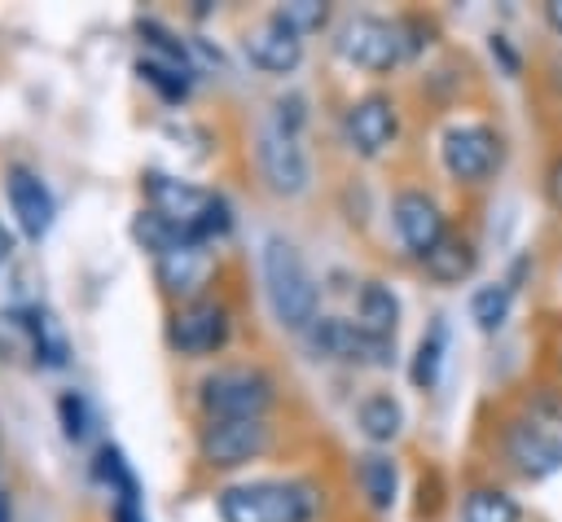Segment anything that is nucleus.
<instances>
[{
    "mask_svg": "<svg viewBox=\"0 0 562 522\" xmlns=\"http://www.w3.org/2000/svg\"><path fill=\"white\" fill-rule=\"evenodd\" d=\"M4 189H9V206H13L18 224H22V232L40 237L48 228V219H53V197H48L44 180L35 171H26V167H9Z\"/></svg>",
    "mask_w": 562,
    "mask_h": 522,
    "instance_id": "2eb2a0df",
    "label": "nucleus"
},
{
    "mask_svg": "<svg viewBox=\"0 0 562 522\" xmlns=\"http://www.w3.org/2000/svg\"><path fill=\"white\" fill-rule=\"evenodd\" d=\"M9 250H13V237H9V228H4V224H0V259H4V254H9Z\"/></svg>",
    "mask_w": 562,
    "mask_h": 522,
    "instance_id": "2f4dec72",
    "label": "nucleus"
},
{
    "mask_svg": "<svg viewBox=\"0 0 562 522\" xmlns=\"http://www.w3.org/2000/svg\"><path fill=\"white\" fill-rule=\"evenodd\" d=\"M356 421H360V434L373 439V443H391L400 430H404V408L395 395L378 390V395H364L360 408H356Z\"/></svg>",
    "mask_w": 562,
    "mask_h": 522,
    "instance_id": "6ab92c4d",
    "label": "nucleus"
},
{
    "mask_svg": "<svg viewBox=\"0 0 562 522\" xmlns=\"http://www.w3.org/2000/svg\"><path fill=\"white\" fill-rule=\"evenodd\" d=\"M114 522H145V518H140V504H136V487L119 491V500H114Z\"/></svg>",
    "mask_w": 562,
    "mask_h": 522,
    "instance_id": "c756f323",
    "label": "nucleus"
},
{
    "mask_svg": "<svg viewBox=\"0 0 562 522\" xmlns=\"http://www.w3.org/2000/svg\"><path fill=\"white\" fill-rule=\"evenodd\" d=\"M241 48H246V57H250L259 70H268V75H285V70H294L299 57H303L299 31H290L277 13H272L268 22H259V26L241 39Z\"/></svg>",
    "mask_w": 562,
    "mask_h": 522,
    "instance_id": "4468645a",
    "label": "nucleus"
},
{
    "mask_svg": "<svg viewBox=\"0 0 562 522\" xmlns=\"http://www.w3.org/2000/svg\"><path fill=\"white\" fill-rule=\"evenodd\" d=\"M443 355H448V325L435 316L430 329L422 333L417 351H413V364H408V377H413L417 390H430V386L439 382V373H443Z\"/></svg>",
    "mask_w": 562,
    "mask_h": 522,
    "instance_id": "412c9836",
    "label": "nucleus"
},
{
    "mask_svg": "<svg viewBox=\"0 0 562 522\" xmlns=\"http://www.w3.org/2000/svg\"><path fill=\"white\" fill-rule=\"evenodd\" d=\"M509 307H514V285L509 281H492V285H479L470 294V320L483 333H501L505 320H509Z\"/></svg>",
    "mask_w": 562,
    "mask_h": 522,
    "instance_id": "5701e85b",
    "label": "nucleus"
},
{
    "mask_svg": "<svg viewBox=\"0 0 562 522\" xmlns=\"http://www.w3.org/2000/svg\"><path fill=\"white\" fill-rule=\"evenodd\" d=\"M312 347L329 360H347V364H391L395 355V342H382V338H369L356 320H342V316H316V325L307 329Z\"/></svg>",
    "mask_w": 562,
    "mask_h": 522,
    "instance_id": "1a4fd4ad",
    "label": "nucleus"
},
{
    "mask_svg": "<svg viewBox=\"0 0 562 522\" xmlns=\"http://www.w3.org/2000/svg\"><path fill=\"white\" fill-rule=\"evenodd\" d=\"M501 452L509 469H518L531 483L562 469V434H553L540 417H509L501 425Z\"/></svg>",
    "mask_w": 562,
    "mask_h": 522,
    "instance_id": "0eeeda50",
    "label": "nucleus"
},
{
    "mask_svg": "<svg viewBox=\"0 0 562 522\" xmlns=\"http://www.w3.org/2000/svg\"><path fill=\"white\" fill-rule=\"evenodd\" d=\"M439 158L457 184H483L501 167V136L487 123H452L439 140Z\"/></svg>",
    "mask_w": 562,
    "mask_h": 522,
    "instance_id": "423d86ee",
    "label": "nucleus"
},
{
    "mask_svg": "<svg viewBox=\"0 0 562 522\" xmlns=\"http://www.w3.org/2000/svg\"><path fill=\"white\" fill-rule=\"evenodd\" d=\"M272 399H277V386L259 368H215L198 382V404H202L206 421L263 417Z\"/></svg>",
    "mask_w": 562,
    "mask_h": 522,
    "instance_id": "39448f33",
    "label": "nucleus"
},
{
    "mask_svg": "<svg viewBox=\"0 0 562 522\" xmlns=\"http://www.w3.org/2000/svg\"><path fill=\"white\" fill-rule=\"evenodd\" d=\"M272 443L263 417H228V421H206L198 434V456L215 469H233L246 465L255 456H263Z\"/></svg>",
    "mask_w": 562,
    "mask_h": 522,
    "instance_id": "6e6552de",
    "label": "nucleus"
},
{
    "mask_svg": "<svg viewBox=\"0 0 562 522\" xmlns=\"http://www.w3.org/2000/svg\"><path fill=\"white\" fill-rule=\"evenodd\" d=\"M57 412H61V425H66L70 439H83V434H88V404H83L79 395H61Z\"/></svg>",
    "mask_w": 562,
    "mask_h": 522,
    "instance_id": "bb28decb",
    "label": "nucleus"
},
{
    "mask_svg": "<svg viewBox=\"0 0 562 522\" xmlns=\"http://www.w3.org/2000/svg\"><path fill=\"white\" fill-rule=\"evenodd\" d=\"M544 197H549V206L553 211H562V154L549 162V171H544Z\"/></svg>",
    "mask_w": 562,
    "mask_h": 522,
    "instance_id": "c85d7f7f",
    "label": "nucleus"
},
{
    "mask_svg": "<svg viewBox=\"0 0 562 522\" xmlns=\"http://www.w3.org/2000/svg\"><path fill=\"white\" fill-rule=\"evenodd\" d=\"M334 48H338L342 61L382 75V70L408 61L413 53H422V26L413 18L391 22V18H378V13H356V18L342 22Z\"/></svg>",
    "mask_w": 562,
    "mask_h": 522,
    "instance_id": "f03ea898",
    "label": "nucleus"
},
{
    "mask_svg": "<svg viewBox=\"0 0 562 522\" xmlns=\"http://www.w3.org/2000/svg\"><path fill=\"white\" fill-rule=\"evenodd\" d=\"M0 522H9V504H4V496H0Z\"/></svg>",
    "mask_w": 562,
    "mask_h": 522,
    "instance_id": "473e14b6",
    "label": "nucleus"
},
{
    "mask_svg": "<svg viewBox=\"0 0 562 522\" xmlns=\"http://www.w3.org/2000/svg\"><path fill=\"white\" fill-rule=\"evenodd\" d=\"M461 522H522V504L505 487H474L461 500Z\"/></svg>",
    "mask_w": 562,
    "mask_h": 522,
    "instance_id": "4be33fe9",
    "label": "nucleus"
},
{
    "mask_svg": "<svg viewBox=\"0 0 562 522\" xmlns=\"http://www.w3.org/2000/svg\"><path fill=\"white\" fill-rule=\"evenodd\" d=\"M255 154H259V171H263V180H268L272 193L294 197V193L307 189V154H303L299 136H290V132H281V127L268 123L259 132V149Z\"/></svg>",
    "mask_w": 562,
    "mask_h": 522,
    "instance_id": "ddd939ff",
    "label": "nucleus"
},
{
    "mask_svg": "<svg viewBox=\"0 0 562 522\" xmlns=\"http://www.w3.org/2000/svg\"><path fill=\"white\" fill-rule=\"evenodd\" d=\"M544 22H549V31L562 39V0H549V4H544Z\"/></svg>",
    "mask_w": 562,
    "mask_h": 522,
    "instance_id": "7c9ffc66",
    "label": "nucleus"
},
{
    "mask_svg": "<svg viewBox=\"0 0 562 522\" xmlns=\"http://www.w3.org/2000/svg\"><path fill=\"white\" fill-rule=\"evenodd\" d=\"M145 197H149V211L162 215L171 228H180L189 241L206 246L211 237H224L233 228V211L220 193L211 189H198V184H184L176 175H162V171H149L140 180Z\"/></svg>",
    "mask_w": 562,
    "mask_h": 522,
    "instance_id": "f257e3e1",
    "label": "nucleus"
},
{
    "mask_svg": "<svg viewBox=\"0 0 562 522\" xmlns=\"http://www.w3.org/2000/svg\"><path fill=\"white\" fill-rule=\"evenodd\" d=\"M342 132H347V145L364 158H378L386 145H395L400 136V114H395V101L382 97V92H369L360 101L347 105V118H342Z\"/></svg>",
    "mask_w": 562,
    "mask_h": 522,
    "instance_id": "f8f14e48",
    "label": "nucleus"
},
{
    "mask_svg": "<svg viewBox=\"0 0 562 522\" xmlns=\"http://www.w3.org/2000/svg\"><path fill=\"white\" fill-rule=\"evenodd\" d=\"M154 268H158V281H162L167 294H193V290L206 281L211 259H206V250H202L198 241H184V246L158 254Z\"/></svg>",
    "mask_w": 562,
    "mask_h": 522,
    "instance_id": "dca6fc26",
    "label": "nucleus"
},
{
    "mask_svg": "<svg viewBox=\"0 0 562 522\" xmlns=\"http://www.w3.org/2000/svg\"><path fill=\"white\" fill-rule=\"evenodd\" d=\"M356 483H360V491L369 496L373 509H391L395 491H400V469L386 452H369V456L356 461Z\"/></svg>",
    "mask_w": 562,
    "mask_h": 522,
    "instance_id": "aec40b11",
    "label": "nucleus"
},
{
    "mask_svg": "<svg viewBox=\"0 0 562 522\" xmlns=\"http://www.w3.org/2000/svg\"><path fill=\"white\" fill-rule=\"evenodd\" d=\"M303 118H307V114H303V97H277V101H272V127L299 136Z\"/></svg>",
    "mask_w": 562,
    "mask_h": 522,
    "instance_id": "a878e982",
    "label": "nucleus"
},
{
    "mask_svg": "<svg viewBox=\"0 0 562 522\" xmlns=\"http://www.w3.org/2000/svg\"><path fill=\"white\" fill-rule=\"evenodd\" d=\"M277 18L290 26V31H321L325 26V18H329V9L321 4V0H290V4H281L277 9Z\"/></svg>",
    "mask_w": 562,
    "mask_h": 522,
    "instance_id": "393cba45",
    "label": "nucleus"
},
{
    "mask_svg": "<svg viewBox=\"0 0 562 522\" xmlns=\"http://www.w3.org/2000/svg\"><path fill=\"white\" fill-rule=\"evenodd\" d=\"M422 263H426V276H430V281H439V285H461L465 276H474V268H479V250H474L470 237L448 232Z\"/></svg>",
    "mask_w": 562,
    "mask_h": 522,
    "instance_id": "a211bd4d",
    "label": "nucleus"
},
{
    "mask_svg": "<svg viewBox=\"0 0 562 522\" xmlns=\"http://www.w3.org/2000/svg\"><path fill=\"white\" fill-rule=\"evenodd\" d=\"M391 224H395L404 250L417 254V259H426V254L448 237V224H443L439 202H435L430 193H422V189H400V193H395V202H391Z\"/></svg>",
    "mask_w": 562,
    "mask_h": 522,
    "instance_id": "9d476101",
    "label": "nucleus"
},
{
    "mask_svg": "<svg viewBox=\"0 0 562 522\" xmlns=\"http://www.w3.org/2000/svg\"><path fill=\"white\" fill-rule=\"evenodd\" d=\"M263 290H268L272 316L285 329H312L316 325V307H321L316 276L307 272L303 254L285 237L263 241Z\"/></svg>",
    "mask_w": 562,
    "mask_h": 522,
    "instance_id": "7ed1b4c3",
    "label": "nucleus"
},
{
    "mask_svg": "<svg viewBox=\"0 0 562 522\" xmlns=\"http://www.w3.org/2000/svg\"><path fill=\"white\" fill-rule=\"evenodd\" d=\"M356 325H360L369 338L395 342L400 298L391 294V285H382V281H364V285H360V294H356Z\"/></svg>",
    "mask_w": 562,
    "mask_h": 522,
    "instance_id": "f3484780",
    "label": "nucleus"
},
{
    "mask_svg": "<svg viewBox=\"0 0 562 522\" xmlns=\"http://www.w3.org/2000/svg\"><path fill=\"white\" fill-rule=\"evenodd\" d=\"M487 53H492V61H501V70H505L509 79H518L522 57H518V48L509 44V35H487Z\"/></svg>",
    "mask_w": 562,
    "mask_h": 522,
    "instance_id": "cd10ccee",
    "label": "nucleus"
},
{
    "mask_svg": "<svg viewBox=\"0 0 562 522\" xmlns=\"http://www.w3.org/2000/svg\"><path fill=\"white\" fill-rule=\"evenodd\" d=\"M167 342L180 355H211L228 342V311L211 298H193L167 320Z\"/></svg>",
    "mask_w": 562,
    "mask_h": 522,
    "instance_id": "9b49d317",
    "label": "nucleus"
},
{
    "mask_svg": "<svg viewBox=\"0 0 562 522\" xmlns=\"http://www.w3.org/2000/svg\"><path fill=\"white\" fill-rule=\"evenodd\" d=\"M224 522H312L316 496L303 483L285 478H255V483H233L215 496Z\"/></svg>",
    "mask_w": 562,
    "mask_h": 522,
    "instance_id": "20e7f679",
    "label": "nucleus"
},
{
    "mask_svg": "<svg viewBox=\"0 0 562 522\" xmlns=\"http://www.w3.org/2000/svg\"><path fill=\"white\" fill-rule=\"evenodd\" d=\"M136 70H140V79H149L167 101H184V97H189V88H193V75H189V70H176V66L154 61V57H140V61H136Z\"/></svg>",
    "mask_w": 562,
    "mask_h": 522,
    "instance_id": "b1692460",
    "label": "nucleus"
}]
</instances>
